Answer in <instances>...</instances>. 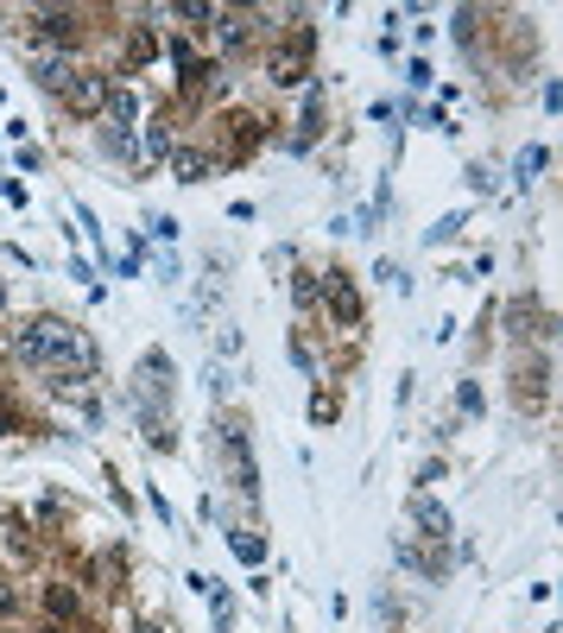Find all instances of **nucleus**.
Instances as JSON below:
<instances>
[{
	"mask_svg": "<svg viewBox=\"0 0 563 633\" xmlns=\"http://www.w3.org/2000/svg\"><path fill=\"white\" fill-rule=\"evenodd\" d=\"M13 349H20L26 368H45V374H57V368H89V342H82L64 317H38V324H26L20 336H13Z\"/></svg>",
	"mask_w": 563,
	"mask_h": 633,
	"instance_id": "obj_1",
	"label": "nucleus"
},
{
	"mask_svg": "<svg viewBox=\"0 0 563 633\" xmlns=\"http://www.w3.org/2000/svg\"><path fill=\"white\" fill-rule=\"evenodd\" d=\"M310 51H317V32H310L305 20L285 32V45L266 57V83H279V89H291V83H305L310 76Z\"/></svg>",
	"mask_w": 563,
	"mask_h": 633,
	"instance_id": "obj_2",
	"label": "nucleus"
},
{
	"mask_svg": "<svg viewBox=\"0 0 563 633\" xmlns=\"http://www.w3.org/2000/svg\"><path fill=\"white\" fill-rule=\"evenodd\" d=\"M317 304L330 310V324H342V329H355L361 324V292H355V279L342 273V266H330V273H317Z\"/></svg>",
	"mask_w": 563,
	"mask_h": 633,
	"instance_id": "obj_3",
	"label": "nucleus"
},
{
	"mask_svg": "<svg viewBox=\"0 0 563 633\" xmlns=\"http://www.w3.org/2000/svg\"><path fill=\"white\" fill-rule=\"evenodd\" d=\"M229 437H222V450H229V476H234V494L241 501H260V469H254V450H247V425L229 418Z\"/></svg>",
	"mask_w": 563,
	"mask_h": 633,
	"instance_id": "obj_4",
	"label": "nucleus"
},
{
	"mask_svg": "<svg viewBox=\"0 0 563 633\" xmlns=\"http://www.w3.org/2000/svg\"><path fill=\"white\" fill-rule=\"evenodd\" d=\"M26 25L38 32V39L64 45V51L82 39V13H77V7H26Z\"/></svg>",
	"mask_w": 563,
	"mask_h": 633,
	"instance_id": "obj_5",
	"label": "nucleus"
},
{
	"mask_svg": "<svg viewBox=\"0 0 563 633\" xmlns=\"http://www.w3.org/2000/svg\"><path fill=\"white\" fill-rule=\"evenodd\" d=\"M64 108L77 114V121H96L108 108V76L102 70H77L70 83H64Z\"/></svg>",
	"mask_w": 563,
	"mask_h": 633,
	"instance_id": "obj_6",
	"label": "nucleus"
},
{
	"mask_svg": "<svg viewBox=\"0 0 563 633\" xmlns=\"http://www.w3.org/2000/svg\"><path fill=\"white\" fill-rule=\"evenodd\" d=\"M260 13H247V7H222V13H216V25H209V32H216V39H222V51H229V57H241V51L254 45V32H260Z\"/></svg>",
	"mask_w": 563,
	"mask_h": 633,
	"instance_id": "obj_7",
	"label": "nucleus"
},
{
	"mask_svg": "<svg viewBox=\"0 0 563 633\" xmlns=\"http://www.w3.org/2000/svg\"><path fill=\"white\" fill-rule=\"evenodd\" d=\"M260 140H266V121H260V114H247V108L229 114V159H234V165H241V159H254Z\"/></svg>",
	"mask_w": 563,
	"mask_h": 633,
	"instance_id": "obj_8",
	"label": "nucleus"
},
{
	"mask_svg": "<svg viewBox=\"0 0 563 633\" xmlns=\"http://www.w3.org/2000/svg\"><path fill=\"white\" fill-rule=\"evenodd\" d=\"M172 177H178V184H203V177H216V152L172 146Z\"/></svg>",
	"mask_w": 563,
	"mask_h": 633,
	"instance_id": "obj_9",
	"label": "nucleus"
},
{
	"mask_svg": "<svg viewBox=\"0 0 563 633\" xmlns=\"http://www.w3.org/2000/svg\"><path fill=\"white\" fill-rule=\"evenodd\" d=\"M411 526H418V538H431V545H450V513H443L431 494L411 501Z\"/></svg>",
	"mask_w": 563,
	"mask_h": 633,
	"instance_id": "obj_10",
	"label": "nucleus"
},
{
	"mask_svg": "<svg viewBox=\"0 0 563 633\" xmlns=\"http://www.w3.org/2000/svg\"><path fill=\"white\" fill-rule=\"evenodd\" d=\"M32 76H38V89L64 96V83L77 76V64H70V51H45V57H32Z\"/></svg>",
	"mask_w": 563,
	"mask_h": 633,
	"instance_id": "obj_11",
	"label": "nucleus"
},
{
	"mask_svg": "<svg viewBox=\"0 0 563 633\" xmlns=\"http://www.w3.org/2000/svg\"><path fill=\"white\" fill-rule=\"evenodd\" d=\"M512 380H519V386H512L519 405H544V393H551V361H526Z\"/></svg>",
	"mask_w": 563,
	"mask_h": 633,
	"instance_id": "obj_12",
	"label": "nucleus"
},
{
	"mask_svg": "<svg viewBox=\"0 0 563 633\" xmlns=\"http://www.w3.org/2000/svg\"><path fill=\"white\" fill-rule=\"evenodd\" d=\"M108 127H114V133H133V121H140V96H133V89H121V83H108Z\"/></svg>",
	"mask_w": 563,
	"mask_h": 633,
	"instance_id": "obj_13",
	"label": "nucleus"
},
{
	"mask_svg": "<svg viewBox=\"0 0 563 633\" xmlns=\"http://www.w3.org/2000/svg\"><path fill=\"white\" fill-rule=\"evenodd\" d=\"M45 614L70 627V621L82 614V589H70V582H52V589H45Z\"/></svg>",
	"mask_w": 563,
	"mask_h": 633,
	"instance_id": "obj_14",
	"label": "nucleus"
},
{
	"mask_svg": "<svg viewBox=\"0 0 563 633\" xmlns=\"http://www.w3.org/2000/svg\"><path fill=\"white\" fill-rule=\"evenodd\" d=\"M216 13H222V7H203V0H178V7H172V20H178L184 32H203V25H216Z\"/></svg>",
	"mask_w": 563,
	"mask_h": 633,
	"instance_id": "obj_15",
	"label": "nucleus"
},
{
	"mask_svg": "<svg viewBox=\"0 0 563 633\" xmlns=\"http://www.w3.org/2000/svg\"><path fill=\"white\" fill-rule=\"evenodd\" d=\"M102 152H108V159H128V165L140 159V146H133V133H114V127H102Z\"/></svg>",
	"mask_w": 563,
	"mask_h": 633,
	"instance_id": "obj_16",
	"label": "nucleus"
},
{
	"mask_svg": "<svg viewBox=\"0 0 563 633\" xmlns=\"http://www.w3.org/2000/svg\"><path fill=\"white\" fill-rule=\"evenodd\" d=\"M544 165H551V152H544V146H526V152H519V165H512V172H519V184H532V177L544 172Z\"/></svg>",
	"mask_w": 563,
	"mask_h": 633,
	"instance_id": "obj_17",
	"label": "nucleus"
},
{
	"mask_svg": "<svg viewBox=\"0 0 563 633\" xmlns=\"http://www.w3.org/2000/svg\"><path fill=\"white\" fill-rule=\"evenodd\" d=\"M153 51H158V39L146 32V25H133V39H128V57L133 64H153Z\"/></svg>",
	"mask_w": 563,
	"mask_h": 633,
	"instance_id": "obj_18",
	"label": "nucleus"
},
{
	"mask_svg": "<svg viewBox=\"0 0 563 633\" xmlns=\"http://www.w3.org/2000/svg\"><path fill=\"white\" fill-rule=\"evenodd\" d=\"M229 545L241 552V564H260V557H266V538H254V532H234Z\"/></svg>",
	"mask_w": 563,
	"mask_h": 633,
	"instance_id": "obj_19",
	"label": "nucleus"
},
{
	"mask_svg": "<svg viewBox=\"0 0 563 633\" xmlns=\"http://www.w3.org/2000/svg\"><path fill=\"white\" fill-rule=\"evenodd\" d=\"M291 298H298V304H317V273H291Z\"/></svg>",
	"mask_w": 563,
	"mask_h": 633,
	"instance_id": "obj_20",
	"label": "nucleus"
},
{
	"mask_svg": "<svg viewBox=\"0 0 563 633\" xmlns=\"http://www.w3.org/2000/svg\"><path fill=\"white\" fill-rule=\"evenodd\" d=\"M13 614H20V589H13V582H0V627H7Z\"/></svg>",
	"mask_w": 563,
	"mask_h": 633,
	"instance_id": "obj_21",
	"label": "nucleus"
},
{
	"mask_svg": "<svg viewBox=\"0 0 563 633\" xmlns=\"http://www.w3.org/2000/svg\"><path fill=\"white\" fill-rule=\"evenodd\" d=\"M146 152H165V159H172V133H165V121L146 127Z\"/></svg>",
	"mask_w": 563,
	"mask_h": 633,
	"instance_id": "obj_22",
	"label": "nucleus"
},
{
	"mask_svg": "<svg viewBox=\"0 0 563 633\" xmlns=\"http://www.w3.org/2000/svg\"><path fill=\"white\" fill-rule=\"evenodd\" d=\"M310 418H317V425H330V418H335V400H330V393H317V400H310Z\"/></svg>",
	"mask_w": 563,
	"mask_h": 633,
	"instance_id": "obj_23",
	"label": "nucleus"
},
{
	"mask_svg": "<svg viewBox=\"0 0 563 633\" xmlns=\"http://www.w3.org/2000/svg\"><path fill=\"white\" fill-rule=\"evenodd\" d=\"M133 633H165V627H158V621H133Z\"/></svg>",
	"mask_w": 563,
	"mask_h": 633,
	"instance_id": "obj_24",
	"label": "nucleus"
},
{
	"mask_svg": "<svg viewBox=\"0 0 563 633\" xmlns=\"http://www.w3.org/2000/svg\"><path fill=\"white\" fill-rule=\"evenodd\" d=\"M38 633H77V627H64V621H45V627H38Z\"/></svg>",
	"mask_w": 563,
	"mask_h": 633,
	"instance_id": "obj_25",
	"label": "nucleus"
},
{
	"mask_svg": "<svg viewBox=\"0 0 563 633\" xmlns=\"http://www.w3.org/2000/svg\"><path fill=\"white\" fill-rule=\"evenodd\" d=\"M0 633H13V627H0Z\"/></svg>",
	"mask_w": 563,
	"mask_h": 633,
	"instance_id": "obj_26",
	"label": "nucleus"
}]
</instances>
